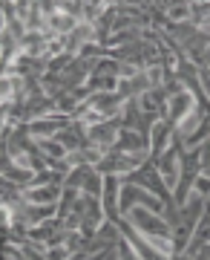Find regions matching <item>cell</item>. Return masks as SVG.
<instances>
[{"label":"cell","instance_id":"cell-2","mask_svg":"<svg viewBox=\"0 0 210 260\" xmlns=\"http://www.w3.org/2000/svg\"><path fill=\"white\" fill-rule=\"evenodd\" d=\"M147 156L150 153H115V150H110V153L101 156L95 171H98L101 177H124L130 171H138L147 162Z\"/></svg>","mask_w":210,"mask_h":260},{"label":"cell","instance_id":"cell-1","mask_svg":"<svg viewBox=\"0 0 210 260\" xmlns=\"http://www.w3.org/2000/svg\"><path fill=\"white\" fill-rule=\"evenodd\" d=\"M204 203H207V200H204L201 194H196L190 203L184 205V208H179V214H176L173 220H170L176 254L187 251V246H190V240H193V232H196V225H199L201 214H204Z\"/></svg>","mask_w":210,"mask_h":260},{"label":"cell","instance_id":"cell-4","mask_svg":"<svg viewBox=\"0 0 210 260\" xmlns=\"http://www.w3.org/2000/svg\"><path fill=\"white\" fill-rule=\"evenodd\" d=\"M23 197H26V203H35V205H58V203H61V197H64V185L26 188Z\"/></svg>","mask_w":210,"mask_h":260},{"label":"cell","instance_id":"cell-3","mask_svg":"<svg viewBox=\"0 0 210 260\" xmlns=\"http://www.w3.org/2000/svg\"><path fill=\"white\" fill-rule=\"evenodd\" d=\"M155 121H158V116H155V113H147L138 99H130V102L124 104V110H121V127L133 130V133L144 136V139L153 136Z\"/></svg>","mask_w":210,"mask_h":260}]
</instances>
